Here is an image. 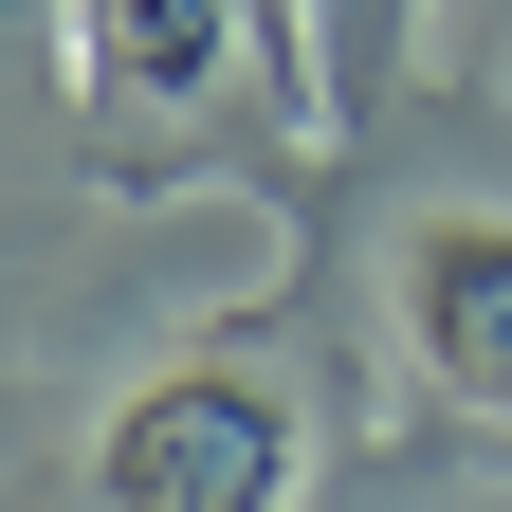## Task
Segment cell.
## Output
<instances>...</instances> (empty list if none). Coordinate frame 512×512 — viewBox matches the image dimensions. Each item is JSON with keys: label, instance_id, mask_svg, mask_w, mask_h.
Masks as SVG:
<instances>
[{"label": "cell", "instance_id": "6da1fadb", "mask_svg": "<svg viewBox=\"0 0 512 512\" xmlns=\"http://www.w3.org/2000/svg\"><path fill=\"white\" fill-rule=\"evenodd\" d=\"M311 476V403L256 348H183L92 421V512H293Z\"/></svg>", "mask_w": 512, "mask_h": 512}, {"label": "cell", "instance_id": "5b68a950", "mask_svg": "<svg viewBox=\"0 0 512 512\" xmlns=\"http://www.w3.org/2000/svg\"><path fill=\"white\" fill-rule=\"evenodd\" d=\"M476 512H494V494H476Z\"/></svg>", "mask_w": 512, "mask_h": 512}, {"label": "cell", "instance_id": "3957f363", "mask_svg": "<svg viewBox=\"0 0 512 512\" xmlns=\"http://www.w3.org/2000/svg\"><path fill=\"white\" fill-rule=\"evenodd\" d=\"M74 92L110 128H183L238 92V0H74Z\"/></svg>", "mask_w": 512, "mask_h": 512}, {"label": "cell", "instance_id": "7a4b0ae2", "mask_svg": "<svg viewBox=\"0 0 512 512\" xmlns=\"http://www.w3.org/2000/svg\"><path fill=\"white\" fill-rule=\"evenodd\" d=\"M384 311H403V366L458 421H512V220L494 202H421L384 238Z\"/></svg>", "mask_w": 512, "mask_h": 512}, {"label": "cell", "instance_id": "277c9868", "mask_svg": "<svg viewBox=\"0 0 512 512\" xmlns=\"http://www.w3.org/2000/svg\"><path fill=\"white\" fill-rule=\"evenodd\" d=\"M403 19H421V0H311V92H330V128H348V110H384Z\"/></svg>", "mask_w": 512, "mask_h": 512}]
</instances>
